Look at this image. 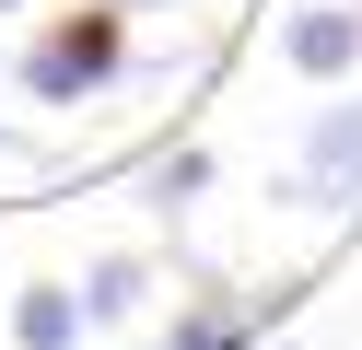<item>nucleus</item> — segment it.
Wrapping results in <instances>:
<instances>
[{
  "mask_svg": "<svg viewBox=\"0 0 362 350\" xmlns=\"http://www.w3.org/2000/svg\"><path fill=\"white\" fill-rule=\"evenodd\" d=\"M82 327H94L82 315V280H24V303H12V339L24 350H71Z\"/></svg>",
  "mask_w": 362,
  "mask_h": 350,
  "instance_id": "4",
  "label": "nucleus"
},
{
  "mask_svg": "<svg viewBox=\"0 0 362 350\" xmlns=\"http://www.w3.org/2000/svg\"><path fill=\"white\" fill-rule=\"evenodd\" d=\"M199 187H211V152H164L152 163V210H187Z\"/></svg>",
  "mask_w": 362,
  "mask_h": 350,
  "instance_id": "7",
  "label": "nucleus"
},
{
  "mask_svg": "<svg viewBox=\"0 0 362 350\" xmlns=\"http://www.w3.org/2000/svg\"><path fill=\"white\" fill-rule=\"evenodd\" d=\"M304 199L315 210H362V93L315 105V129H304Z\"/></svg>",
  "mask_w": 362,
  "mask_h": 350,
  "instance_id": "2",
  "label": "nucleus"
},
{
  "mask_svg": "<svg viewBox=\"0 0 362 350\" xmlns=\"http://www.w3.org/2000/svg\"><path fill=\"white\" fill-rule=\"evenodd\" d=\"M117 12H175V0H117Z\"/></svg>",
  "mask_w": 362,
  "mask_h": 350,
  "instance_id": "8",
  "label": "nucleus"
},
{
  "mask_svg": "<svg viewBox=\"0 0 362 350\" xmlns=\"http://www.w3.org/2000/svg\"><path fill=\"white\" fill-rule=\"evenodd\" d=\"M281 59L304 70V82H351L362 70V0H315V12L281 23Z\"/></svg>",
  "mask_w": 362,
  "mask_h": 350,
  "instance_id": "3",
  "label": "nucleus"
},
{
  "mask_svg": "<svg viewBox=\"0 0 362 350\" xmlns=\"http://www.w3.org/2000/svg\"><path fill=\"white\" fill-rule=\"evenodd\" d=\"M0 12H24V0H0Z\"/></svg>",
  "mask_w": 362,
  "mask_h": 350,
  "instance_id": "9",
  "label": "nucleus"
},
{
  "mask_svg": "<svg viewBox=\"0 0 362 350\" xmlns=\"http://www.w3.org/2000/svg\"><path fill=\"white\" fill-rule=\"evenodd\" d=\"M141 303H152V269H141V257H105V269L82 280V315H94V327H129Z\"/></svg>",
  "mask_w": 362,
  "mask_h": 350,
  "instance_id": "5",
  "label": "nucleus"
},
{
  "mask_svg": "<svg viewBox=\"0 0 362 350\" xmlns=\"http://www.w3.org/2000/svg\"><path fill=\"white\" fill-rule=\"evenodd\" d=\"M117 59H129L117 12H59L47 35L24 47V93H35V105H82V93L117 82Z\"/></svg>",
  "mask_w": 362,
  "mask_h": 350,
  "instance_id": "1",
  "label": "nucleus"
},
{
  "mask_svg": "<svg viewBox=\"0 0 362 350\" xmlns=\"http://www.w3.org/2000/svg\"><path fill=\"white\" fill-rule=\"evenodd\" d=\"M164 350H245V315L234 303H187V315L164 327Z\"/></svg>",
  "mask_w": 362,
  "mask_h": 350,
  "instance_id": "6",
  "label": "nucleus"
}]
</instances>
